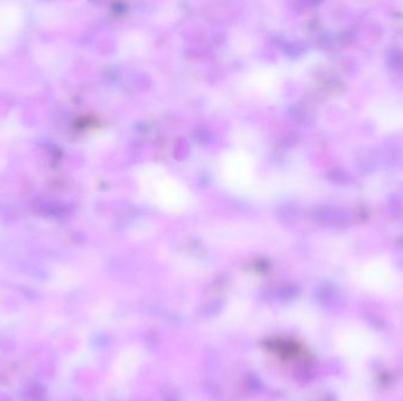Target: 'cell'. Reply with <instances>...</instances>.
I'll list each match as a JSON object with an SVG mask.
<instances>
[{"mask_svg": "<svg viewBox=\"0 0 403 401\" xmlns=\"http://www.w3.org/2000/svg\"><path fill=\"white\" fill-rule=\"evenodd\" d=\"M23 21L21 10L15 5H0V48L5 46L19 31Z\"/></svg>", "mask_w": 403, "mask_h": 401, "instance_id": "obj_1", "label": "cell"}, {"mask_svg": "<svg viewBox=\"0 0 403 401\" xmlns=\"http://www.w3.org/2000/svg\"><path fill=\"white\" fill-rule=\"evenodd\" d=\"M370 345V340L368 338L366 332L360 330H347L340 335L339 346L346 353H364Z\"/></svg>", "mask_w": 403, "mask_h": 401, "instance_id": "obj_2", "label": "cell"}, {"mask_svg": "<svg viewBox=\"0 0 403 401\" xmlns=\"http://www.w3.org/2000/svg\"><path fill=\"white\" fill-rule=\"evenodd\" d=\"M142 360V353L137 348H130L120 354L118 360L116 362L115 374L118 379H129L134 375V371L137 370Z\"/></svg>", "mask_w": 403, "mask_h": 401, "instance_id": "obj_3", "label": "cell"}]
</instances>
